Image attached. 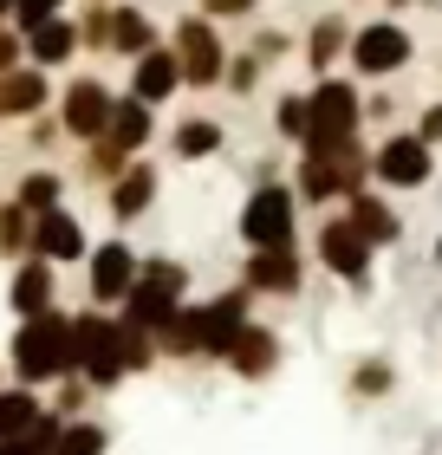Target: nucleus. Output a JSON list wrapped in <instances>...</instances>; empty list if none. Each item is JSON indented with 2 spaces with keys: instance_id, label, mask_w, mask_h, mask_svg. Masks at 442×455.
Returning a JSON list of instances; mask_svg holds the SVG:
<instances>
[{
  "instance_id": "1a4fd4ad",
  "label": "nucleus",
  "mask_w": 442,
  "mask_h": 455,
  "mask_svg": "<svg viewBox=\"0 0 442 455\" xmlns=\"http://www.w3.org/2000/svg\"><path fill=\"white\" fill-rule=\"evenodd\" d=\"M163 39H170V52H176V66H182V85H189V92H221V78H228V39H221L215 20L182 13Z\"/></svg>"
},
{
  "instance_id": "a878e982",
  "label": "nucleus",
  "mask_w": 442,
  "mask_h": 455,
  "mask_svg": "<svg viewBox=\"0 0 442 455\" xmlns=\"http://www.w3.org/2000/svg\"><path fill=\"white\" fill-rule=\"evenodd\" d=\"M157 131H163V124H157V111H150V105H137V98H124V92H117V111H111V131H104V137H111V143H117L124 156H150V143H157Z\"/></svg>"
},
{
  "instance_id": "a211bd4d",
  "label": "nucleus",
  "mask_w": 442,
  "mask_h": 455,
  "mask_svg": "<svg viewBox=\"0 0 442 455\" xmlns=\"http://www.w3.org/2000/svg\"><path fill=\"white\" fill-rule=\"evenodd\" d=\"M176 92H189L182 85V66H176V52H170V39H163L157 52H143V59H131V85H124V98H137V105H150V111H163Z\"/></svg>"
},
{
  "instance_id": "9b49d317",
  "label": "nucleus",
  "mask_w": 442,
  "mask_h": 455,
  "mask_svg": "<svg viewBox=\"0 0 442 455\" xmlns=\"http://www.w3.org/2000/svg\"><path fill=\"white\" fill-rule=\"evenodd\" d=\"M137 274H143V254L131 247V235L92 241V254H85V306H98V313H117V306L131 299Z\"/></svg>"
},
{
  "instance_id": "473e14b6",
  "label": "nucleus",
  "mask_w": 442,
  "mask_h": 455,
  "mask_svg": "<svg viewBox=\"0 0 442 455\" xmlns=\"http://www.w3.org/2000/svg\"><path fill=\"white\" fill-rule=\"evenodd\" d=\"M27 254H33V215L7 196V202H0V260L13 267V260H27Z\"/></svg>"
},
{
  "instance_id": "423d86ee",
  "label": "nucleus",
  "mask_w": 442,
  "mask_h": 455,
  "mask_svg": "<svg viewBox=\"0 0 442 455\" xmlns=\"http://www.w3.org/2000/svg\"><path fill=\"white\" fill-rule=\"evenodd\" d=\"M312 260H319L339 286H351L358 299H365V293H371V280H377V247L351 228L345 209L319 215V228H312Z\"/></svg>"
},
{
  "instance_id": "e433bc0d",
  "label": "nucleus",
  "mask_w": 442,
  "mask_h": 455,
  "mask_svg": "<svg viewBox=\"0 0 442 455\" xmlns=\"http://www.w3.org/2000/svg\"><path fill=\"white\" fill-rule=\"evenodd\" d=\"M261 78H267V66H261V59L254 52H228V78H221V92H235V98H254L261 92Z\"/></svg>"
},
{
  "instance_id": "79ce46f5",
  "label": "nucleus",
  "mask_w": 442,
  "mask_h": 455,
  "mask_svg": "<svg viewBox=\"0 0 442 455\" xmlns=\"http://www.w3.org/2000/svg\"><path fill=\"white\" fill-rule=\"evenodd\" d=\"M254 7H261V0H202V20H215V27H221V20H254Z\"/></svg>"
},
{
  "instance_id": "f704fd0d",
  "label": "nucleus",
  "mask_w": 442,
  "mask_h": 455,
  "mask_svg": "<svg viewBox=\"0 0 442 455\" xmlns=\"http://www.w3.org/2000/svg\"><path fill=\"white\" fill-rule=\"evenodd\" d=\"M117 345H124V371H131V378H143V371L163 364L157 332H143V325H124V319H117Z\"/></svg>"
},
{
  "instance_id": "49530a36",
  "label": "nucleus",
  "mask_w": 442,
  "mask_h": 455,
  "mask_svg": "<svg viewBox=\"0 0 442 455\" xmlns=\"http://www.w3.org/2000/svg\"><path fill=\"white\" fill-rule=\"evenodd\" d=\"M0 27H13V0H0Z\"/></svg>"
},
{
  "instance_id": "3c124183",
  "label": "nucleus",
  "mask_w": 442,
  "mask_h": 455,
  "mask_svg": "<svg viewBox=\"0 0 442 455\" xmlns=\"http://www.w3.org/2000/svg\"><path fill=\"white\" fill-rule=\"evenodd\" d=\"M0 202H7V196H0Z\"/></svg>"
},
{
  "instance_id": "dca6fc26",
  "label": "nucleus",
  "mask_w": 442,
  "mask_h": 455,
  "mask_svg": "<svg viewBox=\"0 0 442 455\" xmlns=\"http://www.w3.org/2000/svg\"><path fill=\"white\" fill-rule=\"evenodd\" d=\"M157 196H163V170H157L150 156H137L131 170H124L111 189H104V209H111V221H117V228H137L143 215L157 209Z\"/></svg>"
},
{
  "instance_id": "9d476101",
  "label": "nucleus",
  "mask_w": 442,
  "mask_h": 455,
  "mask_svg": "<svg viewBox=\"0 0 442 455\" xmlns=\"http://www.w3.org/2000/svg\"><path fill=\"white\" fill-rule=\"evenodd\" d=\"M111 111H117V92H111V78H98V72L66 78V85H59V98H52L59 131H66V143H78V150L111 131Z\"/></svg>"
},
{
  "instance_id": "6e6552de",
  "label": "nucleus",
  "mask_w": 442,
  "mask_h": 455,
  "mask_svg": "<svg viewBox=\"0 0 442 455\" xmlns=\"http://www.w3.org/2000/svg\"><path fill=\"white\" fill-rule=\"evenodd\" d=\"M436 182V150L416 131H384L371 143V189L384 196H416Z\"/></svg>"
},
{
  "instance_id": "a19ab883",
  "label": "nucleus",
  "mask_w": 442,
  "mask_h": 455,
  "mask_svg": "<svg viewBox=\"0 0 442 455\" xmlns=\"http://www.w3.org/2000/svg\"><path fill=\"white\" fill-rule=\"evenodd\" d=\"M20 66H27V33H20V27H0V78L20 72Z\"/></svg>"
},
{
  "instance_id": "ea45409f",
  "label": "nucleus",
  "mask_w": 442,
  "mask_h": 455,
  "mask_svg": "<svg viewBox=\"0 0 442 455\" xmlns=\"http://www.w3.org/2000/svg\"><path fill=\"white\" fill-rule=\"evenodd\" d=\"M59 13H66V0H13V27L20 33H33L39 20H59Z\"/></svg>"
},
{
  "instance_id": "09e8293b",
  "label": "nucleus",
  "mask_w": 442,
  "mask_h": 455,
  "mask_svg": "<svg viewBox=\"0 0 442 455\" xmlns=\"http://www.w3.org/2000/svg\"><path fill=\"white\" fill-rule=\"evenodd\" d=\"M7 384H13V378H7V358H0V390H7Z\"/></svg>"
},
{
  "instance_id": "39448f33",
  "label": "nucleus",
  "mask_w": 442,
  "mask_h": 455,
  "mask_svg": "<svg viewBox=\"0 0 442 455\" xmlns=\"http://www.w3.org/2000/svg\"><path fill=\"white\" fill-rule=\"evenodd\" d=\"M72 378H85L98 397L131 378L124 371V345H117V313H98V306L72 313Z\"/></svg>"
},
{
  "instance_id": "7ed1b4c3",
  "label": "nucleus",
  "mask_w": 442,
  "mask_h": 455,
  "mask_svg": "<svg viewBox=\"0 0 442 455\" xmlns=\"http://www.w3.org/2000/svg\"><path fill=\"white\" fill-rule=\"evenodd\" d=\"M235 235L247 254H267V247H300V196H293L286 176H261L254 189L241 196Z\"/></svg>"
},
{
  "instance_id": "412c9836",
  "label": "nucleus",
  "mask_w": 442,
  "mask_h": 455,
  "mask_svg": "<svg viewBox=\"0 0 442 455\" xmlns=\"http://www.w3.org/2000/svg\"><path fill=\"white\" fill-rule=\"evenodd\" d=\"M300 59H306L312 78L345 72V59H351V20H345V13H319V20L306 27V39H300Z\"/></svg>"
},
{
  "instance_id": "20e7f679",
  "label": "nucleus",
  "mask_w": 442,
  "mask_h": 455,
  "mask_svg": "<svg viewBox=\"0 0 442 455\" xmlns=\"http://www.w3.org/2000/svg\"><path fill=\"white\" fill-rule=\"evenodd\" d=\"M306 105H312V131H306V150L312 156L345 150L351 137H365V85H358V78H345V72L312 78ZM293 156H300V150H293Z\"/></svg>"
},
{
  "instance_id": "58836bf2",
  "label": "nucleus",
  "mask_w": 442,
  "mask_h": 455,
  "mask_svg": "<svg viewBox=\"0 0 442 455\" xmlns=\"http://www.w3.org/2000/svg\"><path fill=\"white\" fill-rule=\"evenodd\" d=\"M27 143H33V156L46 163V156L59 150V143H66V131H59V117H52V111H46V117H33V124H27Z\"/></svg>"
},
{
  "instance_id": "aec40b11",
  "label": "nucleus",
  "mask_w": 442,
  "mask_h": 455,
  "mask_svg": "<svg viewBox=\"0 0 442 455\" xmlns=\"http://www.w3.org/2000/svg\"><path fill=\"white\" fill-rule=\"evenodd\" d=\"M52 72H39V66H20L0 78V124H33V117H46L52 111Z\"/></svg>"
},
{
  "instance_id": "f257e3e1",
  "label": "nucleus",
  "mask_w": 442,
  "mask_h": 455,
  "mask_svg": "<svg viewBox=\"0 0 442 455\" xmlns=\"http://www.w3.org/2000/svg\"><path fill=\"white\" fill-rule=\"evenodd\" d=\"M7 378L27 390H52L59 378H72V313H39L20 319L7 339Z\"/></svg>"
},
{
  "instance_id": "f3484780",
  "label": "nucleus",
  "mask_w": 442,
  "mask_h": 455,
  "mask_svg": "<svg viewBox=\"0 0 442 455\" xmlns=\"http://www.w3.org/2000/svg\"><path fill=\"white\" fill-rule=\"evenodd\" d=\"M52 306H59V267H46L39 254L13 260V274H7V313H13V325L52 313Z\"/></svg>"
},
{
  "instance_id": "cd10ccee",
  "label": "nucleus",
  "mask_w": 442,
  "mask_h": 455,
  "mask_svg": "<svg viewBox=\"0 0 442 455\" xmlns=\"http://www.w3.org/2000/svg\"><path fill=\"white\" fill-rule=\"evenodd\" d=\"M157 351H163V364H202V299H189L182 313L163 325Z\"/></svg>"
},
{
  "instance_id": "4468645a",
  "label": "nucleus",
  "mask_w": 442,
  "mask_h": 455,
  "mask_svg": "<svg viewBox=\"0 0 442 455\" xmlns=\"http://www.w3.org/2000/svg\"><path fill=\"white\" fill-rule=\"evenodd\" d=\"M33 254L46 260V267H85V254H92V228L78 221L72 209H52V215H33Z\"/></svg>"
},
{
  "instance_id": "393cba45",
  "label": "nucleus",
  "mask_w": 442,
  "mask_h": 455,
  "mask_svg": "<svg viewBox=\"0 0 442 455\" xmlns=\"http://www.w3.org/2000/svg\"><path fill=\"white\" fill-rule=\"evenodd\" d=\"M397 384H404V371H397L390 351H358V358L345 364V390L358 403H384Z\"/></svg>"
},
{
  "instance_id": "8fccbe9b",
  "label": "nucleus",
  "mask_w": 442,
  "mask_h": 455,
  "mask_svg": "<svg viewBox=\"0 0 442 455\" xmlns=\"http://www.w3.org/2000/svg\"><path fill=\"white\" fill-rule=\"evenodd\" d=\"M416 455H430V449H416Z\"/></svg>"
},
{
  "instance_id": "c85d7f7f",
  "label": "nucleus",
  "mask_w": 442,
  "mask_h": 455,
  "mask_svg": "<svg viewBox=\"0 0 442 455\" xmlns=\"http://www.w3.org/2000/svg\"><path fill=\"white\" fill-rule=\"evenodd\" d=\"M13 202H20L27 215H52V209H66V176H59L52 163H33V170L13 182Z\"/></svg>"
},
{
  "instance_id": "2eb2a0df",
  "label": "nucleus",
  "mask_w": 442,
  "mask_h": 455,
  "mask_svg": "<svg viewBox=\"0 0 442 455\" xmlns=\"http://www.w3.org/2000/svg\"><path fill=\"white\" fill-rule=\"evenodd\" d=\"M280 364H286V339H280V325H267V319H254L235 339V351L221 358V371H235L241 384H267Z\"/></svg>"
},
{
  "instance_id": "bb28decb",
  "label": "nucleus",
  "mask_w": 442,
  "mask_h": 455,
  "mask_svg": "<svg viewBox=\"0 0 442 455\" xmlns=\"http://www.w3.org/2000/svg\"><path fill=\"white\" fill-rule=\"evenodd\" d=\"M39 417H46V390H27V384H7L0 390V449L33 436Z\"/></svg>"
},
{
  "instance_id": "c9c22d12",
  "label": "nucleus",
  "mask_w": 442,
  "mask_h": 455,
  "mask_svg": "<svg viewBox=\"0 0 442 455\" xmlns=\"http://www.w3.org/2000/svg\"><path fill=\"white\" fill-rule=\"evenodd\" d=\"M247 52H254L261 66L273 72V66H286V59L300 52V39H293V33H280V27H254V33H247Z\"/></svg>"
},
{
  "instance_id": "0eeeda50",
  "label": "nucleus",
  "mask_w": 442,
  "mask_h": 455,
  "mask_svg": "<svg viewBox=\"0 0 442 455\" xmlns=\"http://www.w3.org/2000/svg\"><path fill=\"white\" fill-rule=\"evenodd\" d=\"M410 59H416V39H410L404 20L377 13V20H365V27H351V59L345 66H351L358 85H384V78L410 72Z\"/></svg>"
},
{
  "instance_id": "4c0bfd02",
  "label": "nucleus",
  "mask_w": 442,
  "mask_h": 455,
  "mask_svg": "<svg viewBox=\"0 0 442 455\" xmlns=\"http://www.w3.org/2000/svg\"><path fill=\"white\" fill-rule=\"evenodd\" d=\"M78 39H85V52H111V0H92L78 13Z\"/></svg>"
},
{
  "instance_id": "4be33fe9",
  "label": "nucleus",
  "mask_w": 442,
  "mask_h": 455,
  "mask_svg": "<svg viewBox=\"0 0 442 455\" xmlns=\"http://www.w3.org/2000/svg\"><path fill=\"white\" fill-rule=\"evenodd\" d=\"M78 52H85V39H78V20L72 13L39 20V27L27 33V66H39V72H66Z\"/></svg>"
},
{
  "instance_id": "c03bdc74",
  "label": "nucleus",
  "mask_w": 442,
  "mask_h": 455,
  "mask_svg": "<svg viewBox=\"0 0 442 455\" xmlns=\"http://www.w3.org/2000/svg\"><path fill=\"white\" fill-rule=\"evenodd\" d=\"M390 117H397L390 92H371V98H365V131H371V124H390Z\"/></svg>"
},
{
  "instance_id": "b1692460",
  "label": "nucleus",
  "mask_w": 442,
  "mask_h": 455,
  "mask_svg": "<svg viewBox=\"0 0 442 455\" xmlns=\"http://www.w3.org/2000/svg\"><path fill=\"white\" fill-rule=\"evenodd\" d=\"M157 46H163V27L143 13V0H111V52L124 66L143 59V52H157Z\"/></svg>"
},
{
  "instance_id": "7c9ffc66",
  "label": "nucleus",
  "mask_w": 442,
  "mask_h": 455,
  "mask_svg": "<svg viewBox=\"0 0 442 455\" xmlns=\"http://www.w3.org/2000/svg\"><path fill=\"white\" fill-rule=\"evenodd\" d=\"M306 131H312V105H306L300 85H286L273 98V137H280L286 150H306Z\"/></svg>"
},
{
  "instance_id": "5701e85b",
  "label": "nucleus",
  "mask_w": 442,
  "mask_h": 455,
  "mask_svg": "<svg viewBox=\"0 0 442 455\" xmlns=\"http://www.w3.org/2000/svg\"><path fill=\"white\" fill-rule=\"evenodd\" d=\"M228 150V124L221 117H208V111H189L170 124V156L176 163H215Z\"/></svg>"
},
{
  "instance_id": "c756f323",
  "label": "nucleus",
  "mask_w": 442,
  "mask_h": 455,
  "mask_svg": "<svg viewBox=\"0 0 442 455\" xmlns=\"http://www.w3.org/2000/svg\"><path fill=\"white\" fill-rule=\"evenodd\" d=\"M137 156H124L111 137H98V143H85V150H78V182H92V189H111V182L131 170Z\"/></svg>"
},
{
  "instance_id": "37998d69",
  "label": "nucleus",
  "mask_w": 442,
  "mask_h": 455,
  "mask_svg": "<svg viewBox=\"0 0 442 455\" xmlns=\"http://www.w3.org/2000/svg\"><path fill=\"white\" fill-rule=\"evenodd\" d=\"M410 131H416V137H423V143H430V150H442V98H430V105H423V111H416V124H410Z\"/></svg>"
},
{
  "instance_id": "a18cd8bd",
  "label": "nucleus",
  "mask_w": 442,
  "mask_h": 455,
  "mask_svg": "<svg viewBox=\"0 0 442 455\" xmlns=\"http://www.w3.org/2000/svg\"><path fill=\"white\" fill-rule=\"evenodd\" d=\"M416 7H436V0H384V13H390V20H404V13H416Z\"/></svg>"
},
{
  "instance_id": "de8ad7c7",
  "label": "nucleus",
  "mask_w": 442,
  "mask_h": 455,
  "mask_svg": "<svg viewBox=\"0 0 442 455\" xmlns=\"http://www.w3.org/2000/svg\"><path fill=\"white\" fill-rule=\"evenodd\" d=\"M430 260H436V274H442V235H436V247H430Z\"/></svg>"
},
{
  "instance_id": "ddd939ff",
  "label": "nucleus",
  "mask_w": 442,
  "mask_h": 455,
  "mask_svg": "<svg viewBox=\"0 0 442 455\" xmlns=\"http://www.w3.org/2000/svg\"><path fill=\"white\" fill-rule=\"evenodd\" d=\"M306 274H312V260L300 254V247H267V254H247L241 260V286L254 299H300L306 293Z\"/></svg>"
},
{
  "instance_id": "f8f14e48",
  "label": "nucleus",
  "mask_w": 442,
  "mask_h": 455,
  "mask_svg": "<svg viewBox=\"0 0 442 455\" xmlns=\"http://www.w3.org/2000/svg\"><path fill=\"white\" fill-rule=\"evenodd\" d=\"M261 319V299L247 293V286H221L215 299H202V364H221L228 351H235V339L247 332V325Z\"/></svg>"
},
{
  "instance_id": "72a5a7b5",
  "label": "nucleus",
  "mask_w": 442,
  "mask_h": 455,
  "mask_svg": "<svg viewBox=\"0 0 442 455\" xmlns=\"http://www.w3.org/2000/svg\"><path fill=\"white\" fill-rule=\"evenodd\" d=\"M92 397H98V390H92L85 378H59V384L46 390V410H52L59 423H78V417H92Z\"/></svg>"
},
{
  "instance_id": "6ab92c4d",
  "label": "nucleus",
  "mask_w": 442,
  "mask_h": 455,
  "mask_svg": "<svg viewBox=\"0 0 442 455\" xmlns=\"http://www.w3.org/2000/svg\"><path fill=\"white\" fill-rule=\"evenodd\" d=\"M345 215H351V228L377 247V254L404 247V209H397V196H384V189H358V196L345 202Z\"/></svg>"
},
{
  "instance_id": "2f4dec72",
  "label": "nucleus",
  "mask_w": 442,
  "mask_h": 455,
  "mask_svg": "<svg viewBox=\"0 0 442 455\" xmlns=\"http://www.w3.org/2000/svg\"><path fill=\"white\" fill-rule=\"evenodd\" d=\"M52 455H111V423H98V417L59 423V443H52Z\"/></svg>"
},
{
  "instance_id": "f03ea898",
  "label": "nucleus",
  "mask_w": 442,
  "mask_h": 455,
  "mask_svg": "<svg viewBox=\"0 0 442 455\" xmlns=\"http://www.w3.org/2000/svg\"><path fill=\"white\" fill-rule=\"evenodd\" d=\"M189 286H196V274H189L182 254H143V274L131 286V299L117 306V319L143 325V332H163V325L189 306Z\"/></svg>"
}]
</instances>
